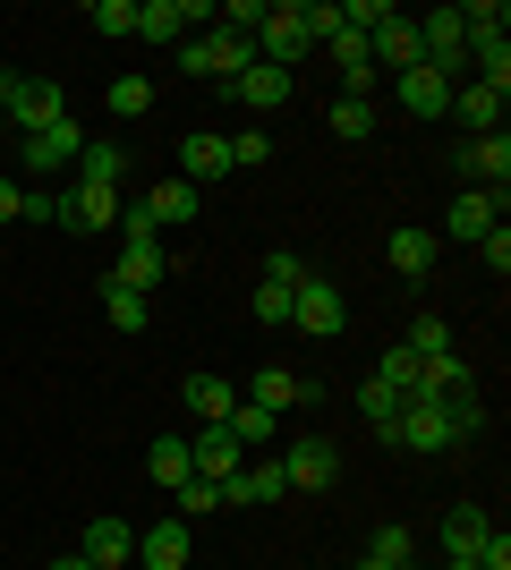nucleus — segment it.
Listing matches in <instances>:
<instances>
[{"mask_svg":"<svg viewBox=\"0 0 511 570\" xmlns=\"http://www.w3.org/2000/svg\"><path fill=\"white\" fill-rule=\"evenodd\" d=\"M0 111L18 119V137H35V128H51V119H69V95H60L51 77H18V69H0Z\"/></svg>","mask_w":511,"mask_h":570,"instance_id":"obj_1","label":"nucleus"},{"mask_svg":"<svg viewBox=\"0 0 511 570\" xmlns=\"http://www.w3.org/2000/svg\"><path fill=\"white\" fill-rule=\"evenodd\" d=\"M392 443H401V452H461V426H452V409H443V401L410 392L401 417H392Z\"/></svg>","mask_w":511,"mask_h":570,"instance_id":"obj_2","label":"nucleus"},{"mask_svg":"<svg viewBox=\"0 0 511 570\" xmlns=\"http://www.w3.org/2000/svg\"><path fill=\"white\" fill-rule=\"evenodd\" d=\"M291 324H298L307 341H341V333H350V298H341L324 273H307V282L291 289Z\"/></svg>","mask_w":511,"mask_h":570,"instance_id":"obj_3","label":"nucleus"},{"mask_svg":"<svg viewBox=\"0 0 511 570\" xmlns=\"http://www.w3.org/2000/svg\"><path fill=\"white\" fill-rule=\"evenodd\" d=\"M307 51H316V43H307V26H298V0H273L265 26H256V60L298 77V60H307Z\"/></svg>","mask_w":511,"mask_h":570,"instance_id":"obj_4","label":"nucleus"},{"mask_svg":"<svg viewBox=\"0 0 511 570\" xmlns=\"http://www.w3.org/2000/svg\"><path fill=\"white\" fill-rule=\"evenodd\" d=\"M247 60H256V43H247V35H188V43H179V69L188 77H222V86H230V77L247 69Z\"/></svg>","mask_w":511,"mask_h":570,"instance_id":"obj_5","label":"nucleus"},{"mask_svg":"<svg viewBox=\"0 0 511 570\" xmlns=\"http://www.w3.org/2000/svg\"><path fill=\"white\" fill-rule=\"evenodd\" d=\"M214 18V0H137V35H146V43H188V26H205Z\"/></svg>","mask_w":511,"mask_h":570,"instance_id":"obj_6","label":"nucleus"},{"mask_svg":"<svg viewBox=\"0 0 511 570\" xmlns=\"http://www.w3.org/2000/svg\"><path fill=\"white\" fill-rule=\"evenodd\" d=\"M282 476H291V494H324L341 476V452L324 434H291V452H282Z\"/></svg>","mask_w":511,"mask_h":570,"instance_id":"obj_7","label":"nucleus"},{"mask_svg":"<svg viewBox=\"0 0 511 570\" xmlns=\"http://www.w3.org/2000/svg\"><path fill=\"white\" fill-rule=\"evenodd\" d=\"M452 163H461L469 188H487V196L511 188V137H503V128H494V137H461V154H452Z\"/></svg>","mask_w":511,"mask_h":570,"instance_id":"obj_8","label":"nucleus"},{"mask_svg":"<svg viewBox=\"0 0 511 570\" xmlns=\"http://www.w3.org/2000/svg\"><path fill=\"white\" fill-rule=\"evenodd\" d=\"M392 102H401L410 119H452V77L417 60V69H401V77H392Z\"/></svg>","mask_w":511,"mask_h":570,"instance_id":"obj_9","label":"nucleus"},{"mask_svg":"<svg viewBox=\"0 0 511 570\" xmlns=\"http://www.w3.org/2000/svg\"><path fill=\"white\" fill-rule=\"evenodd\" d=\"M170 273V256H163V238L154 230H120V264H111V282L120 289H146L154 298V282Z\"/></svg>","mask_w":511,"mask_h":570,"instance_id":"obj_10","label":"nucleus"},{"mask_svg":"<svg viewBox=\"0 0 511 570\" xmlns=\"http://www.w3.org/2000/svg\"><path fill=\"white\" fill-rule=\"evenodd\" d=\"M170 179H188L196 196L214 188V179H230V137H214V128H196V137H179V170Z\"/></svg>","mask_w":511,"mask_h":570,"instance_id":"obj_11","label":"nucleus"},{"mask_svg":"<svg viewBox=\"0 0 511 570\" xmlns=\"http://www.w3.org/2000/svg\"><path fill=\"white\" fill-rule=\"evenodd\" d=\"M120 214H128L120 188H86V179H77V188L60 196V230H120Z\"/></svg>","mask_w":511,"mask_h":570,"instance_id":"obj_12","label":"nucleus"},{"mask_svg":"<svg viewBox=\"0 0 511 570\" xmlns=\"http://www.w3.org/2000/svg\"><path fill=\"white\" fill-rule=\"evenodd\" d=\"M188 553H196V537H188L179 511H163L154 528H137V562L146 570H188Z\"/></svg>","mask_w":511,"mask_h":570,"instance_id":"obj_13","label":"nucleus"},{"mask_svg":"<svg viewBox=\"0 0 511 570\" xmlns=\"http://www.w3.org/2000/svg\"><path fill=\"white\" fill-rule=\"evenodd\" d=\"M86 562L95 570H128L137 562V528H128L120 511H95V520H86Z\"/></svg>","mask_w":511,"mask_h":570,"instance_id":"obj_14","label":"nucleus"},{"mask_svg":"<svg viewBox=\"0 0 511 570\" xmlns=\"http://www.w3.org/2000/svg\"><path fill=\"white\" fill-rule=\"evenodd\" d=\"M452 119H461V137H494L503 128V86H487V77L452 86Z\"/></svg>","mask_w":511,"mask_h":570,"instance_id":"obj_15","label":"nucleus"},{"mask_svg":"<svg viewBox=\"0 0 511 570\" xmlns=\"http://www.w3.org/2000/svg\"><path fill=\"white\" fill-rule=\"evenodd\" d=\"M179 401H188L196 426H230V409H239V383H230V375H188V383H179Z\"/></svg>","mask_w":511,"mask_h":570,"instance_id":"obj_16","label":"nucleus"},{"mask_svg":"<svg viewBox=\"0 0 511 570\" xmlns=\"http://www.w3.org/2000/svg\"><path fill=\"white\" fill-rule=\"evenodd\" d=\"M18 154H26L35 170H60V163H77V154H86V128H77V119H51V128L18 137Z\"/></svg>","mask_w":511,"mask_h":570,"instance_id":"obj_17","label":"nucleus"},{"mask_svg":"<svg viewBox=\"0 0 511 570\" xmlns=\"http://www.w3.org/2000/svg\"><path fill=\"white\" fill-rule=\"evenodd\" d=\"M137 214H146L154 230H188V222H196V188H188V179H154V188L137 196Z\"/></svg>","mask_w":511,"mask_h":570,"instance_id":"obj_18","label":"nucleus"},{"mask_svg":"<svg viewBox=\"0 0 511 570\" xmlns=\"http://www.w3.org/2000/svg\"><path fill=\"white\" fill-rule=\"evenodd\" d=\"M188 460H196V476H205V485H230V476L247 469V452H239V443H230V434H222V426L188 434Z\"/></svg>","mask_w":511,"mask_h":570,"instance_id":"obj_19","label":"nucleus"},{"mask_svg":"<svg viewBox=\"0 0 511 570\" xmlns=\"http://www.w3.org/2000/svg\"><path fill=\"white\" fill-rule=\"evenodd\" d=\"M366 60H375V69H417V60H426V51H417V26L410 18H392V26H375V35H366Z\"/></svg>","mask_w":511,"mask_h":570,"instance_id":"obj_20","label":"nucleus"},{"mask_svg":"<svg viewBox=\"0 0 511 570\" xmlns=\"http://www.w3.org/2000/svg\"><path fill=\"white\" fill-rule=\"evenodd\" d=\"M230 95H239L247 111H282V102H291V69H265V60H247V69L230 77Z\"/></svg>","mask_w":511,"mask_h":570,"instance_id":"obj_21","label":"nucleus"},{"mask_svg":"<svg viewBox=\"0 0 511 570\" xmlns=\"http://www.w3.org/2000/svg\"><path fill=\"white\" fill-rule=\"evenodd\" d=\"M435 247H443L435 230H392L384 238V264L401 273V282H426V273H435Z\"/></svg>","mask_w":511,"mask_h":570,"instance_id":"obj_22","label":"nucleus"},{"mask_svg":"<svg viewBox=\"0 0 511 570\" xmlns=\"http://www.w3.org/2000/svg\"><path fill=\"white\" fill-rule=\"evenodd\" d=\"M146 476H154V494H179V485L196 476V460H188V434H154Z\"/></svg>","mask_w":511,"mask_h":570,"instance_id":"obj_23","label":"nucleus"},{"mask_svg":"<svg viewBox=\"0 0 511 570\" xmlns=\"http://www.w3.org/2000/svg\"><path fill=\"white\" fill-rule=\"evenodd\" d=\"M494 222H503V196H487V188H461V196H452V214H443V230H452V238H487Z\"/></svg>","mask_w":511,"mask_h":570,"instance_id":"obj_24","label":"nucleus"},{"mask_svg":"<svg viewBox=\"0 0 511 570\" xmlns=\"http://www.w3.org/2000/svg\"><path fill=\"white\" fill-rule=\"evenodd\" d=\"M247 401H256V409H273V417H291V409L307 401V383H298L291 366H256V375H247Z\"/></svg>","mask_w":511,"mask_h":570,"instance_id":"obj_25","label":"nucleus"},{"mask_svg":"<svg viewBox=\"0 0 511 570\" xmlns=\"http://www.w3.org/2000/svg\"><path fill=\"white\" fill-rule=\"evenodd\" d=\"M77 179H86V188H120V179H128V145L86 137V154H77Z\"/></svg>","mask_w":511,"mask_h":570,"instance_id":"obj_26","label":"nucleus"},{"mask_svg":"<svg viewBox=\"0 0 511 570\" xmlns=\"http://www.w3.org/2000/svg\"><path fill=\"white\" fill-rule=\"evenodd\" d=\"M102 315H111V333H146V289H120L111 273H102Z\"/></svg>","mask_w":511,"mask_h":570,"instance_id":"obj_27","label":"nucleus"},{"mask_svg":"<svg viewBox=\"0 0 511 570\" xmlns=\"http://www.w3.org/2000/svg\"><path fill=\"white\" fill-rule=\"evenodd\" d=\"M487 511H478V502H461V511H452V520H443V553H469V562H478V546H487Z\"/></svg>","mask_w":511,"mask_h":570,"instance_id":"obj_28","label":"nucleus"},{"mask_svg":"<svg viewBox=\"0 0 511 570\" xmlns=\"http://www.w3.org/2000/svg\"><path fill=\"white\" fill-rule=\"evenodd\" d=\"M401 401H410V392H392L384 375H366V383H358V417H366V426H375V434H392V417H401Z\"/></svg>","mask_w":511,"mask_h":570,"instance_id":"obj_29","label":"nucleus"},{"mask_svg":"<svg viewBox=\"0 0 511 570\" xmlns=\"http://www.w3.org/2000/svg\"><path fill=\"white\" fill-rule=\"evenodd\" d=\"M222 434H230L239 452H256V443H273V434H282V417H273V409H256V401H239V409H230V426H222Z\"/></svg>","mask_w":511,"mask_h":570,"instance_id":"obj_30","label":"nucleus"},{"mask_svg":"<svg viewBox=\"0 0 511 570\" xmlns=\"http://www.w3.org/2000/svg\"><path fill=\"white\" fill-rule=\"evenodd\" d=\"M366 562H375V570H401V562H417V537H410L401 520H384L375 537H366Z\"/></svg>","mask_w":511,"mask_h":570,"instance_id":"obj_31","label":"nucleus"},{"mask_svg":"<svg viewBox=\"0 0 511 570\" xmlns=\"http://www.w3.org/2000/svg\"><path fill=\"white\" fill-rule=\"evenodd\" d=\"M102 102H111L120 119H146V111H154V77H137V69L111 77V95H102Z\"/></svg>","mask_w":511,"mask_h":570,"instance_id":"obj_32","label":"nucleus"},{"mask_svg":"<svg viewBox=\"0 0 511 570\" xmlns=\"http://www.w3.org/2000/svg\"><path fill=\"white\" fill-rule=\"evenodd\" d=\"M333 137L366 145V137H375V102H366V95H341V102H333Z\"/></svg>","mask_w":511,"mask_h":570,"instance_id":"obj_33","label":"nucleus"},{"mask_svg":"<svg viewBox=\"0 0 511 570\" xmlns=\"http://www.w3.org/2000/svg\"><path fill=\"white\" fill-rule=\"evenodd\" d=\"M239 485H247V502H282V494H291L282 460H256V469H239Z\"/></svg>","mask_w":511,"mask_h":570,"instance_id":"obj_34","label":"nucleus"},{"mask_svg":"<svg viewBox=\"0 0 511 570\" xmlns=\"http://www.w3.org/2000/svg\"><path fill=\"white\" fill-rule=\"evenodd\" d=\"M401 350H417V357H452V324H443V315H417Z\"/></svg>","mask_w":511,"mask_h":570,"instance_id":"obj_35","label":"nucleus"},{"mask_svg":"<svg viewBox=\"0 0 511 570\" xmlns=\"http://www.w3.org/2000/svg\"><path fill=\"white\" fill-rule=\"evenodd\" d=\"M86 26H95V35H137V0H95Z\"/></svg>","mask_w":511,"mask_h":570,"instance_id":"obj_36","label":"nucleus"},{"mask_svg":"<svg viewBox=\"0 0 511 570\" xmlns=\"http://www.w3.org/2000/svg\"><path fill=\"white\" fill-rule=\"evenodd\" d=\"M265 9H273V0H222V35H247V43H256Z\"/></svg>","mask_w":511,"mask_h":570,"instance_id":"obj_37","label":"nucleus"},{"mask_svg":"<svg viewBox=\"0 0 511 570\" xmlns=\"http://www.w3.org/2000/svg\"><path fill=\"white\" fill-rule=\"evenodd\" d=\"M298 26H307V43H333V35H341V9H333V0H298Z\"/></svg>","mask_w":511,"mask_h":570,"instance_id":"obj_38","label":"nucleus"},{"mask_svg":"<svg viewBox=\"0 0 511 570\" xmlns=\"http://www.w3.org/2000/svg\"><path fill=\"white\" fill-rule=\"evenodd\" d=\"M179 520H205V511H222V485H205V476H188V485H179Z\"/></svg>","mask_w":511,"mask_h":570,"instance_id":"obj_39","label":"nucleus"},{"mask_svg":"<svg viewBox=\"0 0 511 570\" xmlns=\"http://www.w3.org/2000/svg\"><path fill=\"white\" fill-rule=\"evenodd\" d=\"M256 163H273V137L265 128H239L230 137V170H256Z\"/></svg>","mask_w":511,"mask_h":570,"instance_id":"obj_40","label":"nucleus"},{"mask_svg":"<svg viewBox=\"0 0 511 570\" xmlns=\"http://www.w3.org/2000/svg\"><path fill=\"white\" fill-rule=\"evenodd\" d=\"M375 375H384L392 392H417V350H384V357H375Z\"/></svg>","mask_w":511,"mask_h":570,"instance_id":"obj_41","label":"nucleus"},{"mask_svg":"<svg viewBox=\"0 0 511 570\" xmlns=\"http://www.w3.org/2000/svg\"><path fill=\"white\" fill-rule=\"evenodd\" d=\"M247 307H256V324H273V333H282V324H291V289L256 282V298H247Z\"/></svg>","mask_w":511,"mask_h":570,"instance_id":"obj_42","label":"nucleus"},{"mask_svg":"<svg viewBox=\"0 0 511 570\" xmlns=\"http://www.w3.org/2000/svg\"><path fill=\"white\" fill-rule=\"evenodd\" d=\"M265 282H273V289H298V282H307V256H291V247H273V256H265Z\"/></svg>","mask_w":511,"mask_h":570,"instance_id":"obj_43","label":"nucleus"},{"mask_svg":"<svg viewBox=\"0 0 511 570\" xmlns=\"http://www.w3.org/2000/svg\"><path fill=\"white\" fill-rule=\"evenodd\" d=\"M478 256H487V273H494V282L511 273V230H503V222H494V230L478 238Z\"/></svg>","mask_w":511,"mask_h":570,"instance_id":"obj_44","label":"nucleus"},{"mask_svg":"<svg viewBox=\"0 0 511 570\" xmlns=\"http://www.w3.org/2000/svg\"><path fill=\"white\" fill-rule=\"evenodd\" d=\"M478 570H511V537H503V528H487V546H478Z\"/></svg>","mask_w":511,"mask_h":570,"instance_id":"obj_45","label":"nucleus"},{"mask_svg":"<svg viewBox=\"0 0 511 570\" xmlns=\"http://www.w3.org/2000/svg\"><path fill=\"white\" fill-rule=\"evenodd\" d=\"M0 222H26V196H18V179H0Z\"/></svg>","mask_w":511,"mask_h":570,"instance_id":"obj_46","label":"nucleus"},{"mask_svg":"<svg viewBox=\"0 0 511 570\" xmlns=\"http://www.w3.org/2000/svg\"><path fill=\"white\" fill-rule=\"evenodd\" d=\"M51 570H95V562H86V553H60V562H51Z\"/></svg>","mask_w":511,"mask_h":570,"instance_id":"obj_47","label":"nucleus"},{"mask_svg":"<svg viewBox=\"0 0 511 570\" xmlns=\"http://www.w3.org/2000/svg\"><path fill=\"white\" fill-rule=\"evenodd\" d=\"M401 570H426V562H401Z\"/></svg>","mask_w":511,"mask_h":570,"instance_id":"obj_48","label":"nucleus"}]
</instances>
